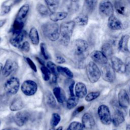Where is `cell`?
Returning <instances> with one entry per match:
<instances>
[{
  "instance_id": "obj_1",
  "label": "cell",
  "mask_w": 130,
  "mask_h": 130,
  "mask_svg": "<svg viewBox=\"0 0 130 130\" xmlns=\"http://www.w3.org/2000/svg\"><path fill=\"white\" fill-rule=\"evenodd\" d=\"M43 35L49 40L54 42L60 37V29L58 24L55 22H48L42 25Z\"/></svg>"
},
{
  "instance_id": "obj_2",
  "label": "cell",
  "mask_w": 130,
  "mask_h": 130,
  "mask_svg": "<svg viewBox=\"0 0 130 130\" xmlns=\"http://www.w3.org/2000/svg\"><path fill=\"white\" fill-rule=\"evenodd\" d=\"M75 23L73 20L64 22L59 26L60 35L61 36L60 42L64 46H68L73 34Z\"/></svg>"
},
{
  "instance_id": "obj_3",
  "label": "cell",
  "mask_w": 130,
  "mask_h": 130,
  "mask_svg": "<svg viewBox=\"0 0 130 130\" xmlns=\"http://www.w3.org/2000/svg\"><path fill=\"white\" fill-rule=\"evenodd\" d=\"M88 49L87 42L82 39H77L73 43V51L79 61H82L87 56Z\"/></svg>"
},
{
  "instance_id": "obj_4",
  "label": "cell",
  "mask_w": 130,
  "mask_h": 130,
  "mask_svg": "<svg viewBox=\"0 0 130 130\" xmlns=\"http://www.w3.org/2000/svg\"><path fill=\"white\" fill-rule=\"evenodd\" d=\"M86 73L90 82H96L101 77V72L97 65L93 61L89 62L86 67Z\"/></svg>"
},
{
  "instance_id": "obj_5",
  "label": "cell",
  "mask_w": 130,
  "mask_h": 130,
  "mask_svg": "<svg viewBox=\"0 0 130 130\" xmlns=\"http://www.w3.org/2000/svg\"><path fill=\"white\" fill-rule=\"evenodd\" d=\"M114 8L120 15L124 17L130 15V3L127 0H114Z\"/></svg>"
},
{
  "instance_id": "obj_6",
  "label": "cell",
  "mask_w": 130,
  "mask_h": 130,
  "mask_svg": "<svg viewBox=\"0 0 130 130\" xmlns=\"http://www.w3.org/2000/svg\"><path fill=\"white\" fill-rule=\"evenodd\" d=\"M98 114L101 122L104 125H109L112 122V117L108 107L105 105H100L98 109Z\"/></svg>"
},
{
  "instance_id": "obj_7",
  "label": "cell",
  "mask_w": 130,
  "mask_h": 130,
  "mask_svg": "<svg viewBox=\"0 0 130 130\" xmlns=\"http://www.w3.org/2000/svg\"><path fill=\"white\" fill-rule=\"evenodd\" d=\"M20 87L19 80L16 77H11L5 82L4 88L6 92L10 94H15L19 90Z\"/></svg>"
},
{
  "instance_id": "obj_8",
  "label": "cell",
  "mask_w": 130,
  "mask_h": 130,
  "mask_svg": "<svg viewBox=\"0 0 130 130\" xmlns=\"http://www.w3.org/2000/svg\"><path fill=\"white\" fill-rule=\"evenodd\" d=\"M21 90L25 95L31 96L36 93L38 90V85L37 83L33 80H26L22 84Z\"/></svg>"
},
{
  "instance_id": "obj_9",
  "label": "cell",
  "mask_w": 130,
  "mask_h": 130,
  "mask_svg": "<svg viewBox=\"0 0 130 130\" xmlns=\"http://www.w3.org/2000/svg\"><path fill=\"white\" fill-rule=\"evenodd\" d=\"M115 71L112 66L109 64H105L101 68V75L103 79L109 83H112L115 79Z\"/></svg>"
},
{
  "instance_id": "obj_10",
  "label": "cell",
  "mask_w": 130,
  "mask_h": 130,
  "mask_svg": "<svg viewBox=\"0 0 130 130\" xmlns=\"http://www.w3.org/2000/svg\"><path fill=\"white\" fill-rule=\"evenodd\" d=\"M100 14L106 17H110L114 15V8L112 3L109 1L102 2L99 7Z\"/></svg>"
},
{
  "instance_id": "obj_11",
  "label": "cell",
  "mask_w": 130,
  "mask_h": 130,
  "mask_svg": "<svg viewBox=\"0 0 130 130\" xmlns=\"http://www.w3.org/2000/svg\"><path fill=\"white\" fill-rule=\"evenodd\" d=\"M18 66L16 62L8 59L6 60L2 70V74L5 77H8L15 72L18 69Z\"/></svg>"
},
{
  "instance_id": "obj_12",
  "label": "cell",
  "mask_w": 130,
  "mask_h": 130,
  "mask_svg": "<svg viewBox=\"0 0 130 130\" xmlns=\"http://www.w3.org/2000/svg\"><path fill=\"white\" fill-rule=\"evenodd\" d=\"M30 114L26 111H19L14 116V121L18 126H23L29 120Z\"/></svg>"
},
{
  "instance_id": "obj_13",
  "label": "cell",
  "mask_w": 130,
  "mask_h": 130,
  "mask_svg": "<svg viewBox=\"0 0 130 130\" xmlns=\"http://www.w3.org/2000/svg\"><path fill=\"white\" fill-rule=\"evenodd\" d=\"M25 36L26 32L23 30L20 32L13 33L12 36L10 39V43L13 46L17 48H20Z\"/></svg>"
},
{
  "instance_id": "obj_14",
  "label": "cell",
  "mask_w": 130,
  "mask_h": 130,
  "mask_svg": "<svg viewBox=\"0 0 130 130\" xmlns=\"http://www.w3.org/2000/svg\"><path fill=\"white\" fill-rule=\"evenodd\" d=\"M112 67L115 72L119 74H123L126 72L125 63L119 58L113 56L111 58Z\"/></svg>"
},
{
  "instance_id": "obj_15",
  "label": "cell",
  "mask_w": 130,
  "mask_h": 130,
  "mask_svg": "<svg viewBox=\"0 0 130 130\" xmlns=\"http://www.w3.org/2000/svg\"><path fill=\"white\" fill-rule=\"evenodd\" d=\"M82 124L84 128L88 130L92 129L95 124L93 116L88 113H85L82 117Z\"/></svg>"
},
{
  "instance_id": "obj_16",
  "label": "cell",
  "mask_w": 130,
  "mask_h": 130,
  "mask_svg": "<svg viewBox=\"0 0 130 130\" xmlns=\"http://www.w3.org/2000/svg\"><path fill=\"white\" fill-rule=\"evenodd\" d=\"M118 101L119 106L123 108H127L130 104L129 98L126 91L121 89L118 94Z\"/></svg>"
},
{
  "instance_id": "obj_17",
  "label": "cell",
  "mask_w": 130,
  "mask_h": 130,
  "mask_svg": "<svg viewBox=\"0 0 130 130\" xmlns=\"http://www.w3.org/2000/svg\"><path fill=\"white\" fill-rule=\"evenodd\" d=\"M90 57L95 62L100 64H105L107 63V57L101 51L94 50L90 54Z\"/></svg>"
},
{
  "instance_id": "obj_18",
  "label": "cell",
  "mask_w": 130,
  "mask_h": 130,
  "mask_svg": "<svg viewBox=\"0 0 130 130\" xmlns=\"http://www.w3.org/2000/svg\"><path fill=\"white\" fill-rule=\"evenodd\" d=\"M97 3V0H85L82 8V14L88 16L91 14L95 10Z\"/></svg>"
},
{
  "instance_id": "obj_19",
  "label": "cell",
  "mask_w": 130,
  "mask_h": 130,
  "mask_svg": "<svg viewBox=\"0 0 130 130\" xmlns=\"http://www.w3.org/2000/svg\"><path fill=\"white\" fill-rule=\"evenodd\" d=\"M129 39L130 36L127 34L123 35L121 37L118 44V48L119 51L124 53H129L128 48V43Z\"/></svg>"
},
{
  "instance_id": "obj_20",
  "label": "cell",
  "mask_w": 130,
  "mask_h": 130,
  "mask_svg": "<svg viewBox=\"0 0 130 130\" xmlns=\"http://www.w3.org/2000/svg\"><path fill=\"white\" fill-rule=\"evenodd\" d=\"M87 88L84 83L81 82H77L74 87L75 95L79 99L85 97L87 94Z\"/></svg>"
},
{
  "instance_id": "obj_21",
  "label": "cell",
  "mask_w": 130,
  "mask_h": 130,
  "mask_svg": "<svg viewBox=\"0 0 130 130\" xmlns=\"http://www.w3.org/2000/svg\"><path fill=\"white\" fill-rule=\"evenodd\" d=\"M108 26L112 30H120L123 27V24L116 16L112 15L109 17Z\"/></svg>"
},
{
  "instance_id": "obj_22",
  "label": "cell",
  "mask_w": 130,
  "mask_h": 130,
  "mask_svg": "<svg viewBox=\"0 0 130 130\" xmlns=\"http://www.w3.org/2000/svg\"><path fill=\"white\" fill-rule=\"evenodd\" d=\"M29 11V5L28 4H25L22 6L19 9L15 18L25 21L26 17Z\"/></svg>"
},
{
  "instance_id": "obj_23",
  "label": "cell",
  "mask_w": 130,
  "mask_h": 130,
  "mask_svg": "<svg viewBox=\"0 0 130 130\" xmlns=\"http://www.w3.org/2000/svg\"><path fill=\"white\" fill-rule=\"evenodd\" d=\"M124 121V117L123 113L119 109H116L113 114L112 121L115 126H118Z\"/></svg>"
},
{
  "instance_id": "obj_24",
  "label": "cell",
  "mask_w": 130,
  "mask_h": 130,
  "mask_svg": "<svg viewBox=\"0 0 130 130\" xmlns=\"http://www.w3.org/2000/svg\"><path fill=\"white\" fill-rule=\"evenodd\" d=\"M53 93L57 101L59 103H63L66 100V93L60 87H55L53 89Z\"/></svg>"
},
{
  "instance_id": "obj_25",
  "label": "cell",
  "mask_w": 130,
  "mask_h": 130,
  "mask_svg": "<svg viewBox=\"0 0 130 130\" xmlns=\"http://www.w3.org/2000/svg\"><path fill=\"white\" fill-rule=\"evenodd\" d=\"M23 103L20 97L15 98L11 103L10 110L12 111H18L23 108Z\"/></svg>"
},
{
  "instance_id": "obj_26",
  "label": "cell",
  "mask_w": 130,
  "mask_h": 130,
  "mask_svg": "<svg viewBox=\"0 0 130 130\" xmlns=\"http://www.w3.org/2000/svg\"><path fill=\"white\" fill-rule=\"evenodd\" d=\"M15 4V0H7L4 2L2 5L0 15L3 16L8 14Z\"/></svg>"
},
{
  "instance_id": "obj_27",
  "label": "cell",
  "mask_w": 130,
  "mask_h": 130,
  "mask_svg": "<svg viewBox=\"0 0 130 130\" xmlns=\"http://www.w3.org/2000/svg\"><path fill=\"white\" fill-rule=\"evenodd\" d=\"M68 15V14L66 12H55L50 14L49 18L52 21L56 22L66 19Z\"/></svg>"
},
{
  "instance_id": "obj_28",
  "label": "cell",
  "mask_w": 130,
  "mask_h": 130,
  "mask_svg": "<svg viewBox=\"0 0 130 130\" xmlns=\"http://www.w3.org/2000/svg\"><path fill=\"white\" fill-rule=\"evenodd\" d=\"M28 35L31 43L34 45H38L40 42V38L37 28L35 27H31L29 30Z\"/></svg>"
},
{
  "instance_id": "obj_29",
  "label": "cell",
  "mask_w": 130,
  "mask_h": 130,
  "mask_svg": "<svg viewBox=\"0 0 130 130\" xmlns=\"http://www.w3.org/2000/svg\"><path fill=\"white\" fill-rule=\"evenodd\" d=\"M25 22V21L15 18L11 29V32L13 34L22 31L24 26Z\"/></svg>"
},
{
  "instance_id": "obj_30",
  "label": "cell",
  "mask_w": 130,
  "mask_h": 130,
  "mask_svg": "<svg viewBox=\"0 0 130 130\" xmlns=\"http://www.w3.org/2000/svg\"><path fill=\"white\" fill-rule=\"evenodd\" d=\"M76 24L79 26H85L87 24L88 16L84 14L76 16L73 20Z\"/></svg>"
},
{
  "instance_id": "obj_31",
  "label": "cell",
  "mask_w": 130,
  "mask_h": 130,
  "mask_svg": "<svg viewBox=\"0 0 130 130\" xmlns=\"http://www.w3.org/2000/svg\"><path fill=\"white\" fill-rule=\"evenodd\" d=\"M46 6L51 13L56 11L59 4V0H44Z\"/></svg>"
},
{
  "instance_id": "obj_32",
  "label": "cell",
  "mask_w": 130,
  "mask_h": 130,
  "mask_svg": "<svg viewBox=\"0 0 130 130\" xmlns=\"http://www.w3.org/2000/svg\"><path fill=\"white\" fill-rule=\"evenodd\" d=\"M36 10L38 13L42 16L45 17L47 16H49L51 12L49 10L45 5L41 4L38 3L36 6Z\"/></svg>"
},
{
  "instance_id": "obj_33",
  "label": "cell",
  "mask_w": 130,
  "mask_h": 130,
  "mask_svg": "<svg viewBox=\"0 0 130 130\" xmlns=\"http://www.w3.org/2000/svg\"><path fill=\"white\" fill-rule=\"evenodd\" d=\"M57 69L59 74H60L62 75L66 76L70 79H72L74 77L73 73L69 68L65 67L57 66Z\"/></svg>"
},
{
  "instance_id": "obj_34",
  "label": "cell",
  "mask_w": 130,
  "mask_h": 130,
  "mask_svg": "<svg viewBox=\"0 0 130 130\" xmlns=\"http://www.w3.org/2000/svg\"><path fill=\"white\" fill-rule=\"evenodd\" d=\"M79 98L74 95H70L69 98L67 100V107L68 109L71 110L74 108L78 104L79 102Z\"/></svg>"
},
{
  "instance_id": "obj_35",
  "label": "cell",
  "mask_w": 130,
  "mask_h": 130,
  "mask_svg": "<svg viewBox=\"0 0 130 130\" xmlns=\"http://www.w3.org/2000/svg\"><path fill=\"white\" fill-rule=\"evenodd\" d=\"M102 52L108 57H110L113 54V49L112 45L109 43H104L101 47Z\"/></svg>"
},
{
  "instance_id": "obj_36",
  "label": "cell",
  "mask_w": 130,
  "mask_h": 130,
  "mask_svg": "<svg viewBox=\"0 0 130 130\" xmlns=\"http://www.w3.org/2000/svg\"><path fill=\"white\" fill-rule=\"evenodd\" d=\"M46 101L47 104L51 108H54L56 105V99L53 94L50 92H48L46 95Z\"/></svg>"
},
{
  "instance_id": "obj_37",
  "label": "cell",
  "mask_w": 130,
  "mask_h": 130,
  "mask_svg": "<svg viewBox=\"0 0 130 130\" xmlns=\"http://www.w3.org/2000/svg\"><path fill=\"white\" fill-rule=\"evenodd\" d=\"M61 120V117L59 115V114L57 113H54L52 114L51 119H50V125L52 127H55L56 126L58 123L60 122Z\"/></svg>"
},
{
  "instance_id": "obj_38",
  "label": "cell",
  "mask_w": 130,
  "mask_h": 130,
  "mask_svg": "<svg viewBox=\"0 0 130 130\" xmlns=\"http://www.w3.org/2000/svg\"><path fill=\"white\" fill-rule=\"evenodd\" d=\"M46 66L47 68L49 70L51 74L53 75V76H56L58 77L59 73L57 71V66L55 65V64L51 61H48L47 62Z\"/></svg>"
},
{
  "instance_id": "obj_39",
  "label": "cell",
  "mask_w": 130,
  "mask_h": 130,
  "mask_svg": "<svg viewBox=\"0 0 130 130\" xmlns=\"http://www.w3.org/2000/svg\"><path fill=\"white\" fill-rule=\"evenodd\" d=\"M41 72L42 75V78L45 81H48L50 79L51 73L47 67L43 66L40 68Z\"/></svg>"
},
{
  "instance_id": "obj_40",
  "label": "cell",
  "mask_w": 130,
  "mask_h": 130,
  "mask_svg": "<svg viewBox=\"0 0 130 130\" xmlns=\"http://www.w3.org/2000/svg\"><path fill=\"white\" fill-rule=\"evenodd\" d=\"M83 128L81 123L78 121H73L69 124L67 130H83Z\"/></svg>"
},
{
  "instance_id": "obj_41",
  "label": "cell",
  "mask_w": 130,
  "mask_h": 130,
  "mask_svg": "<svg viewBox=\"0 0 130 130\" xmlns=\"http://www.w3.org/2000/svg\"><path fill=\"white\" fill-rule=\"evenodd\" d=\"M100 95V92L99 91L90 92L85 96V101L87 102H91L98 98Z\"/></svg>"
},
{
  "instance_id": "obj_42",
  "label": "cell",
  "mask_w": 130,
  "mask_h": 130,
  "mask_svg": "<svg viewBox=\"0 0 130 130\" xmlns=\"http://www.w3.org/2000/svg\"><path fill=\"white\" fill-rule=\"evenodd\" d=\"M40 50L42 55L43 56L44 58L46 59H48L49 55L47 51V48L46 44L44 43H41L40 45Z\"/></svg>"
},
{
  "instance_id": "obj_43",
  "label": "cell",
  "mask_w": 130,
  "mask_h": 130,
  "mask_svg": "<svg viewBox=\"0 0 130 130\" xmlns=\"http://www.w3.org/2000/svg\"><path fill=\"white\" fill-rule=\"evenodd\" d=\"M19 49H20L22 51H23L25 52H28L30 50L29 43L27 41L23 42L22 43V44H21Z\"/></svg>"
},
{
  "instance_id": "obj_44",
  "label": "cell",
  "mask_w": 130,
  "mask_h": 130,
  "mask_svg": "<svg viewBox=\"0 0 130 130\" xmlns=\"http://www.w3.org/2000/svg\"><path fill=\"white\" fill-rule=\"evenodd\" d=\"M25 59H26V61L27 63H28V66L32 69V70H33L35 72H37V69L36 64L33 62V61L30 58H29V57H26Z\"/></svg>"
},
{
  "instance_id": "obj_45",
  "label": "cell",
  "mask_w": 130,
  "mask_h": 130,
  "mask_svg": "<svg viewBox=\"0 0 130 130\" xmlns=\"http://www.w3.org/2000/svg\"><path fill=\"white\" fill-rule=\"evenodd\" d=\"M126 72L130 74V56L127 57L125 61Z\"/></svg>"
},
{
  "instance_id": "obj_46",
  "label": "cell",
  "mask_w": 130,
  "mask_h": 130,
  "mask_svg": "<svg viewBox=\"0 0 130 130\" xmlns=\"http://www.w3.org/2000/svg\"><path fill=\"white\" fill-rule=\"evenodd\" d=\"M74 85H75V82L74 81H72L70 85L69 86V90L70 91V95H74L75 92H74Z\"/></svg>"
},
{
  "instance_id": "obj_47",
  "label": "cell",
  "mask_w": 130,
  "mask_h": 130,
  "mask_svg": "<svg viewBox=\"0 0 130 130\" xmlns=\"http://www.w3.org/2000/svg\"><path fill=\"white\" fill-rule=\"evenodd\" d=\"M55 60H56V62L57 63H59V64H62V63H63L66 62L65 58L61 55L56 56Z\"/></svg>"
},
{
  "instance_id": "obj_48",
  "label": "cell",
  "mask_w": 130,
  "mask_h": 130,
  "mask_svg": "<svg viewBox=\"0 0 130 130\" xmlns=\"http://www.w3.org/2000/svg\"><path fill=\"white\" fill-rule=\"evenodd\" d=\"M84 109V107L83 106L78 107V108H77L76 109V110H75V111L73 112V116H75L76 115H77V114H78L79 113L82 112Z\"/></svg>"
},
{
  "instance_id": "obj_49",
  "label": "cell",
  "mask_w": 130,
  "mask_h": 130,
  "mask_svg": "<svg viewBox=\"0 0 130 130\" xmlns=\"http://www.w3.org/2000/svg\"><path fill=\"white\" fill-rule=\"evenodd\" d=\"M6 21H7V20L6 19L0 20V27H2V26H3L5 25V24L6 23Z\"/></svg>"
},
{
  "instance_id": "obj_50",
  "label": "cell",
  "mask_w": 130,
  "mask_h": 130,
  "mask_svg": "<svg viewBox=\"0 0 130 130\" xmlns=\"http://www.w3.org/2000/svg\"><path fill=\"white\" fill-rule=\"evenodd\" d=\"M2 130H19L18 129L16 128H13V127H8V128H5L3 129Z\"/></svg>"
},
{
  "instance_id": "obj_51",
  "label": "cell",
  "mask_w": 130,
  "mask_h": 130,
  "mask_svg": "<svg viewBox=\"0 0 130 130\" xmlns=\"http://www.w3.org/2000/svg\"><path fill=\"white\" fill-rule=\"evenodd\" d=\"M50 130H62V127L61 126H59L58 127H57L56 129H54V127H52Z\"/></svg>"
},
{
  "instance_id": "obj_52",
  "label": "cell",
  "mask_w": 130,
  "mask_h": 130,
  "mask_svg": "<svg viewBox=\"0 0 130 130\" xmlns=\"http://www.w3.org/2000/svg\"><path fill=\"white\" fill-rule=\"evenodd\" d=\"M3 64L2 63L0 62V75L1 74V73L2 72V70H3Z\"/></svg>"
},
{
  "instance_id": "obj_53",
  "label": "cell",
  "mask_w": 130,
  "mask_h": 130,
  "mask_svg": "<svg viewBox=\"0 0 130 130\" xmlns=\"http://www.w3.org/2000/svg\"><path fill=\"white\" fill-rule=\"evenodd\" d=\"M22 0H15V4H17V3H19V2H20Z\"/></svg>"
},
{
  "instance_id": "obj_54",
  "label": "cell",
  "mask_w": 130,
  "mask_h": 130,
  "mask_svg": "<svg viewBox=\"0 0 130 130\" xmlns=\"http://www.w3.org/2000/svg\"><path fill=\"white\" fill-rule=\"evenodd\" d=\"M126 130H130V126H127L126 128Z\"/></svg>"
},
{
  "instance_id": "obj_55",
  "label": "cell",
  "mask_w": 130,
  "mask_h": 130,
  "mask_svg": "<svg viewBox=\"0 0 130 130\" xmlns=\"http://www.w3.org/2000/svg\"><path fill=\"white\" fill-rule=\"evenodd\" d=\"M71 1H72V2H74V3H76V2H77L78 1V0H71Z\"/></svg>"
},
{
  "instance_id": "obj_56",
  "label": "cell",
  "mask_w": 130,
  "mask_h": 130,
  "mask_svg": "<svg viewBox=\"0 0 130 130\" xmlns=\"http://www.w3.org/2000/svg\"><path fill=\"white\" fill-rule=\"evenodd\" d=\"M129 117H130V110L129 111Z\"/></svg>"
},
{
  "instance_id": "obj_57",
  "label": "cell",
  "mask_w": 130,
  "mask_h": 130,
  "mask_svg": "<svg viewBox=\"0 0 130 130\" xmlns=\"http://www.w3.org/2000/svg\"><path fill=\"white\" fill-rule=\"evenodd\" d=\"M1 119H0V125H1Z\"/></svg>"
},
{
  "instance_id": "obj_58",
  "label": "cell",
  "mask_w": 130,
  "mask_h": 130,
  "mask_svg": "<svg viewBox=\"0 0 130 130\" xmlns=\"http://www.w3.org/2000/svg\"><path fill=\"white\" fill-rule=\"evenodd\" d=\"M129 91H130V86H129Z\"/></svg>"
},
{
  "instance_id": "obj_59",
  "label": "cell",
  "mask_w": 130,
  "mask_h": 130,
  "mask_svg": "<svg viewBox=\"0 0 130 130\" xmlns=\"http://www.w3.org/2000/svg\"><path fill=\"white\" fill-rule=\"evenodd\" d=\"M113 130H117V129H113Z\"/></svg>"
}]
</instances>
